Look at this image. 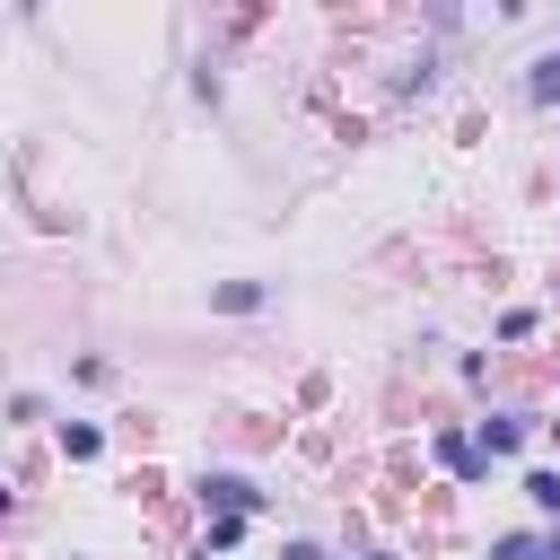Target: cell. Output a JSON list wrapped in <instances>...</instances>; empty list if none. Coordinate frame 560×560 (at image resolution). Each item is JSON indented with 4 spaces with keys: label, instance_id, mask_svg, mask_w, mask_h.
<instances>
[{
    "label": "cell",
    "instance_id": "8992f818",
    "mask_svg": "<svg viewBox=\"0 0 560 560\" xmlns=\"http://www.w3.org/2000/svg\"><path fill=\"white\" fill-rule=\"evenodd\" d=\"M490 560H560V525H551V534H499Z\"/></svg>",
    "mask_w": 560,
    "mask_h": 560
},
{
    "label": "cell",
    "instance_id": "9c48e42d",
    "mask_svg": "<svg viewBox=\"0 0 560 560\" xmlns=\"http://www.w3.org/2000/svg\"><path fill=\"white\" fill-rule=\"evenodd\" d=\"M534 324H542L534 306H508V315H499V341H534Z\"/></svg>",
    "mask_w": 560,
    "mask_h": 560
},
{
    "label": "cell",
    "instance_id": "ba28073f",
    "mask_svg": "<svg viewBox=\"0 0 560 560\" xmlns=\"http://www.w3.org/2000/svg\"><path fill=\"white\" fill-rule=\"evenodd\" d=\"M525 499H534L542 516H560V472H525Z\"/></svg>",
    "mask_w": 560,
    "mask_h": 560
},
{
    "label": "cell",
    "instance_id": "30bf717a",
    "mask_svg": "<svg viewBox=\"0 0 560 560\" xmlns=\"http://www.w3.org/2000/svg\"><path fill=\"white\" fill-rule=\"evenodd\" d=\"M236 542H245V516H210V542L201 551H236Z\"/></svg>",
    "mask_w": 560,
    "mask_h": 560
},
{
    "label": "cell",
    "instance_id": "6da1fadb",
    "mask_svg": "<svg viewBox=\"0 0 560 560\" xmlns=\"http://www.w3.org/2000/svg\"><path fill=\"white\" fill-rule=\"evenodd\" d=\"M429 446H438V464H446L455 481H490V446H481V429H438Z\"/></svg>",
    "mask_w": 560,
    "mask_h": 560
},
{
    "label": "cell",
    "instance_id": "7a4b0ae2",
    "mask_svg": "<svg viewBox=\"0 0 560 560\" xmlns=\"http://www.w3.org/2000/svg\"><path fill=\"white\" fill-rule=\"evenodd\" d=\"M201 508H210V516H262L271 499H262L245 472H201Z\"/></svg>",
    "mask_w": 560,
    "mask_h": 560
},
{
    "label": "cell",
    "instance_id": "8fae6325",
    "mask_svg": "<svg viewBox=\"0 0 560 560\" xmlns=\"http://www.w3.org/2000/svg\"><path fill=\"white\" fill-rule=\"evenodd\" d=\"M455 9H464V0H429V26L446 35V26H455Z\"/></svg>",
    "mask_w": 560,
    "mask_h": 560
},
{
    "label": "cell",
    "instance_id": "7c38bea8",
    "mask_svg": "<svg viewBox=\"0 0 560 560\" xmlns=\"http://www.w3.org/2000/svg\"><path fill=\"white\" fill-rule=\"evenodd\" d=\"M35 9H44V0H18V18H35Z\"/></svg>",
    "mask_w": 560,
    "mask_h": 560
},
{
    "label": "cell",
    "instance_id": "52a82bcc",
    "mask_svg": "<svg viewBox=\"0 0 560 560\" xmlns=\"http://www.w3.org/2000/svg\"><path fill=\"white\" fill-rule=\"evenodd\" d=\"M61 455H70V464H96V455H105V429H96V420H61Z\"/></svg>",
    "mask_w": 560,
    "mask_h": 560
},
{
    "label": "cell",
    "instance_id": "4fadbf2b",
    "mask_svg": "<svg viewBox=\"0 0 560 560\" xmlns=\"http://www.w3.org/2000/svg\"><path fill=\"white\" fill-rule=\"evenodd\" d=\"M192 560H219V551H192Z\"/></svg>",
    "mask_w": 560,
    "mask_h": 560
},
{
    "label": "cell",
    "instance_id": "277c9868",
    "mask_svg": "<svg viewBox=\"0 0 560 560\" xmlns=\"http://www.w3.org/2000/svg\"><path fill=\"white\" fill-rule=\"evenodd\" d=\"M210 306H219V315H262V306H271V289H262V280H219V289H210Z\"/></svg>",
    "mask_w": 560,
    "mask_h": 560
},
{
    "label": "cell",
    "instance_id": "3957f363",
    "mask_svg": "<svg viewBox=\"0 0 560 560\" xmlns=\"http://www.w3.org/2000/svg\"><path fill=\"white\" fill-rule=\"evenodd\" d=\"M472 429H481V446H490V464H499V455H516V446L534 438V420H525V411H490V420H472Z\"/></svg>",
    "mask_w": 560,
    "mask_h": 560
},
{
    "label": "cell",
    "instance_id": "5b68a950",
    "mask_svg": "<svg viewBox=\"0 0 560 560\" xmlns=\"http://www.w3.org/2000/svg\"><path fill=\"white\" fill-rule=\"evenodd\" d=\"M525 105H560V44L525 61Z\"/></svg>",
    "mask_w": 560,
    "mask_h": 560
}]
</instances>
